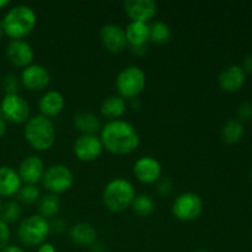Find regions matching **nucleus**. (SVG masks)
<instances>
[{"label":"nucleus","mask_w":252,"mask_h":252,"mask_svg":"<svg viewBox=\"0 0 252 252\" xmlns=\"http://www.w3.org/2000/svg\"><path fill=\"white\" fill-rule=\"evenodd\" d=\"M103 148L116 155H127L139 147L140 138L134 126L123 120L108 121L101 128Z\"/></svg>","instance_id":"f257e3e1"},{"label":"nucleus","mask_w":252,"mask_h":252,"mask_svg":"<svg viewBox=\"0 0 252 252\" xmlns=\"http://www.w3.org/2000/svg\"><path fill=\"white\" fill-rule=\"evenodd\" d=\"M4 34L11 39H22L29 36L37 25L36 12L27 5H16L11 7L0 22Z\"/></svg>","instance_id":"f03ea898"},{"label":"nucleus","mask_w":252,"mask_h":252,"mask_svg":"<svg viewBox=\"0 0 252 252\" xmlns=\"http://www.w3.org/2000/svg\"><path fill=\"white\" fill-rule=\"evenodd\" d=\"M26 142L37 152H44L53 147L56 142V128L51 118L42 115L29 118L24 128Z\"/></svg>","instance_id":"7ed1b4c3"},{"label":"nucleus","mask_w":252,"mask_h":252,"mask_svg":"<svg viewBox=\"0 0 252 252\" xmlns=\"http://www.w3.org/2000/svg\"><path fill=\"white\" fill-rule=\"evenodd\" d=\"M135 196L137 194L132 182L122 177L111 180L105 186L102 193L103 203L108 211L113 213H120L129 208Z\"/></svg>","instance_id":"20e7f679"},{"label":"nucleus","mask_w":252,"mask_h":252,"mask_svg":"<svg viewBox=\"0 0 252 252\" xmlns=\"http://www.w3.org/2000/svg\"><path fill=\"white\" fill-rule=\"evenodd\" d=\"M51 234L48 219L39 214H33L24 219L17 229V236L21 244L26 246H39L46 243Z\"/></svg>","instance_id":"39448f33"},{"label":"nucleus","mask_w":252,"mask_h":252,"mask_svg":"<svg viewBox=\"0 0 252 252\" xmlns=\"http://www.w3.org/2000/svg\"><path fill=\"white\" fill-rule=\"evenodd\" d=\"M147 76L144 70L137 65H129L120 71L116 78V89L122 98L134 100L144 90Z\"/></svg>","instance_id":"423d86ee"},{"label":"nucleus","mask_w":252,"mask_h":252,"mask_svg":"<svg viewBox=\"0 0 252 252\" xmlns=\"http://www.w3.org/2000/svg\"><path fill=\"white\" fill-rule=\"evenodd\" d=\"M74 184V174L63 164L51 165L44 170L42 185L47 191L53 194L63 193L70 189Z\"/></svg>","instance_id":"0eeeda50"},{"label":"nucleus","mask_w":252,"mask_h":252,"mask_svg":"<svg viewBox=\"0 0 252 252\" xmlns=\"http://www.w3.org/2000/svg\"><path fill=\"white\" fill-rule=\"evenodd\" d=\"M172 214L181 221L196 220L203 211V201L193 192L179 194L172 203Z\"/></svg>","instance_id":"6e6552de"},{"label":"nucleus","mask_w":252,"mask_h":252,"mask_svg":"<svg viewBox=\"0 0 252 252\" xmlns=\"http://www.w3.org/2000/svg\"><path fill=\"white\" fill-rule=\"evenodd\" d=\"M0 113L11 123H26L30 118V106L19 94L5 95L0 103Z\"/></svg>","instance_id":"1a4fd4ad"},{"label":"nucleus","mask_w":252,"mask_h":252,"mask_svg":"<svg viewBox=\"0 0 252 252\" xmlns=\"http://www.w3.org/2000/svg\"><path fill=\"white\" fill-rule=\"evenodd\" d=\"M103 145L96 134H80L74 142V154L81 161H94L101 155Z\"/></svg>","instance_id":"9d476101"},{"label":"nucleus","mask_w":252,"mask_h":252,"mask_svg":"<svg viewBox=\"0 0 252 252\" xmlns=\"http://www.w3.org/2000/svg\"><path fill=\"white\" fill-rule=\"evenodd\" d=\"M100 38L102 46L112 53H121L128 46L126 31L117 24H107L101 29Z\"/></svg>","instance_id":"9b49d317"},{"label":"nucleus","mask_w":252,"mask_h":252,"mask_svg":"<svg viewBox=\"0 0 252 252\" xmlns=\"http://www.w3.org/2000/svg\"><path fill=\"white\" fill-rule=\"evenodd\" d=\"M20 80L27 90L41 91L48 86L49 81H51V75L43 65L31 64V65L24 68Z\"/></svg>","instance_id":"f8f14e48"},{"label":"nucleus","mask_w":252,"mask_h":252,"mask_svg":"<svg viewBox=\"0 0 252 252\" xmlns=\"http://www.w3.org/2000/svg\"><path fill=\"white\" fill-rule=\"evenodd\" d=\"M6 57L12 65L26 68L33 61V49L24 39H11L6 46Z\"/></svg>","instance_id":"ddd939ff"},{"label":"nucleus","mask_w":252,"mask_h":252,"mask_svg":"<svg viewBox=\"0 0 252 252\" xmlns=\"http://www.w3.org/2000/svg\"><path fill=\"white\" fill-rule=\"evenodd\" d=\"M133 174L143 184H154L161 176V165L155 158L142 157L133 165Z\"/></svg>","instance_id":"4468645a"},{"label":"nucleus","mask_w":252,"mask_h":252,"mask_svg":"<svg viewBox=\"0 0 252 252\" xmlns=\"http://www.w3.org/2000/svg\"><path fill=\"white\" fill-rule=\"evenodd\" d=\"M123 7L132 21L144 24L157 15L158 9L157 4L153 0H126L123 2Z\"/></svg>","instance_id":"2eb2a0df"},{"label":"nucleus","mask_w":252,"mask_h":252,"mask_svg":"<svg viewBox=\"0 0 252 252\" xmlns=\"http://www.w3.org/2000/svg\"><path fill=\"white\" fill-rule=\"evenodd\" d=\"M44 170L43 161L36 155H30L21 161L17 174L25 185H36L42 181Z\"/></svg>","instance_id":"dca6fc26"},{"label":"nucleus","mask_w":252,"mask_h":252,"mask_svg":"<svg viewBox=\"0 0 252 252\" xmlns=\"http://www.w3.org/2000/svg\"><path fill=\"white\" fill-rule=\"evenodd\" d=\"M246 74L240 65H230L221 70L218 76L219 86L225 93H235L245 84Z\"/></svg>","instance_id":"f3484780"},{"label":"nucleus","mask_w":252,"mask_h":252,"mask_svg":"<svg viewBox=\"0 0 252 252\" xmlns=\"http://www.w3.org/2000/svg\"><path fill=\"white\" fill-rule=\"evenodd\" d=\"M69 239L79 246H93L97 241V231L91 224L81 221L69 229Z\"/></svg>","instance_id":"a211bd4d"},{"label":"nucleus","mask_w":252,"mask_h":252,"mask_svg":"<svg viewBox=\"0 0 252 252\" xmlns=\"http://www.w3.org/2000/svg\"><path fill=\"white\" fill-rule=\"evenodd\" d=\"M64 106H65L64 96L59 91L56 90L48 91V93L44 94L38 102L41 115L48 118L58 116L64 110Z\"/></svg>","instance_id":"6ab92c4d"},{"label":"nucleus","mask_w":252,"mask_h":252,"mask_svg":"<svg viewBox=\"0 0 252 252\" xmlns=\"http://www.w3.org/2000/svg\"><path fill=\"white\" fill-rule=\"evenodd\" d=\"M21 186L22 181L16 170L10 166H0V197L15 196Z\"/></svg>","instance_id":"aec40b11"},{"label":"nucleus","mask_w":252,"mask_h":252,"mask_svg":"<svg viewBox=\"0 0 252 252\" xmlns=\"http://www.w3.org/2000/svg\"><path fill=\"white\" fill-rule=\"evenodd\" d=\"M125 31L130 48L147 46L148 41H149V25L144 24V22L130 21Z\"/></svg>","instance_id":"412c9836"},{"label":"nucleus","mask_w":252,"mask_h":252,"mask_svg":"<svg viewBox=\"0 0 252 252\" xmlns=\"http://www.w3.org/2000/svg\"><path fill=\"white\" fill-rule=\"evenodd\" d=\"M100 110L102 116L110 121H115L125 115L127 111V103L120 95H112L102 101Z\"/></svg>","instance_id":"4be33fe9"},{"label":"nucleus","mask_w":252,"mask_h":252,"mask_svg":"<svg viewBox=\"0 0 252 252\" xmlns=\"http://www.w3.org/2000/svg\"><path fill=\"white\" fill-rule=\"evenodd\" d=\"M74 126L81 134H96L100 130L101 123L96 115L91 112H79L74 116Z\"/></svg>","instance_id":"5701e85b"},{"label":"nucleus","mask_w":252,"mask_h":252,"mask_svg":"<svg viewBox=\"0 0 252 252\" xmlns=\"http://www.w3.org/2000/svg\"><path fill=\"white\" fill-rule=\"evenodd\" d=\"M61 211V199L57 194H44L38 201V214L43 218H56Z\"/></svg>","instance_id":"b1692460"},{"label":"nucleus","mask_w":252,"mask_h":252,"mask_svg":"<svg viewBox=\"0 0 252 252\" xmlns=\"http://www.w3.org/2000/svg\"><path fill=\"white\" fill-rule=\"evenodd\" d=\"M244 137L243 123L238 120L226 121L225 125L221 128V139L226 144H236Z\"/></svg>","instance_id":"393cba45"},{"label":"nucleus","mask_w":252,"mask_h":252,"mask_svg":"<svg viewBox=\"0 0 252 252\" xmlns=\"http://www.w3.org/2000/svg\"><path fill=\"white\" fill-rule=\"evenodd\" d=\"M132 209L138 217H149L155 212L157 204L149 194H138L132 202Z\"/></svg>","instance_id":"a878e982"},{"label":"nucleus","mask_w":252,"mask_h":252,"mask_svg":"<svg viewBox=\"0 0 252 252\" xmlns=\"http://www.w3.org/2000/svg\"><path fill=\"white\" fill-rule=\"evenodd\" d=\"M171 37V30L165 22L155 21L149 25V41L157 44H165Z\"/></svg>","instance_id":"bb28decb"},{"label":"nucleus","mask_w":252,"mask_h":252,"mask_svg":"<svg viewBox=\"0 0 252 252\" xmlns=\"http://www.w3.org/2000/svg\"><path fill=\"white\" fill-rule=\"evenodd\" d=\"M22 213L21 206L17 201H9L5 203L1 208L0 213V219L9 225L10 223H15L20 219Z\"/></svg>","instance_id":"cd10ccee"},{"label":"nucleus","mask_w":252,"mask_h":252,"mask_svg":"<svg viewBox=\"0 0 252 252\" xmlns=\"http://www.w3.org/2000/svg\"><path fill=\"white\" fill-rule=\"evenodd\" d=\"M41 198V192L36 185H24L17 192V199L24 204L38 203Z\"/></svg>","instance_id":"c85d7f7f"},{"label":"nucleus","mask_w":252,"mask_h":252,"mask_svg":"<svg viewBox=\"0 0 252 252\" xmlns=\"http://www.w3.org/2000/svg\"><path fill=\"white\" fill-rule=\"evenodd\" d=\"M1 88L5 91V95H14L17 94L20 88V80L14 74H7L2 78Z\"/></svg>","instance_id":"c756f323"},{"label":"nucleus","mask_w":252,"mask_h":252,"mask_svg":"<svg viewBox=\"0 0 252 252\" xmlns=\"http://www.w3.org/2000/svg\"><path fill=\"white\" fill-rule=\"evenodd\" d=\"M10 236H11V231H10L9 225L0 219V251L9 246Z\"/></svg>","instance_id":"7c9ffc66"},{"label":"nucleus","mask_w":252,"mask_h":252,"mask_svg":"<svg viewBox=\"0 0 252 252\" xmlns=\"http://www.w3.org/2000/svg\"><path fill=\"white\" fill-rule=\"evenodd\" d=\"M158 192H159L161 196H167V194L171 193L172 191V182L170 179H161L158 182L157 186Z\"/></svg>","instance_id":"2f4dec72"},{"label":"nucleus","mask_w":252,"mask_h":252,"mask_svg":"<svg viewBox=\"0 0 252 252\" xmlns=\"http://www.w3.org/2000/svg\"><path fill=\"white\" fill-rule=\"evenodd\" d=\"M238 116L241 121H248L252 118V105L249 102H244L243 105L239 107Z\"/></svg>","instance_id":"473e14b6"},{"label":"nucleus","mask_w":252,"mask_h":252,"mask_svg":"<svg viewBox=\"0 0 252 252\" xmlns=\"http://www.w3.org/2000/svg\"><path fill=\"white\" fill-rule=\"evenodd\" d=\"M49 228H51V231L53 233H63L66 229V223L61 218H54L53 220L49 221Z\"/></svg>","instance_id":"72a5a7b5"},{"label":"nucleus","mask_w":252,"mask_h":252,"mask_svg":"<svg viewBox=\"0 0 252 252\" xmlns=\"http://www.w3.org/2000/svg\"><path fill=\"white\" fill-rule=\"evenodd\" d=\"M241 68L244 69L245 74H252V54H249V56L245 57V59H244V65Z\"/></svg>","instance_id":"f704fd0d"},{"label":"nucleus","mask_w":252,"mask_h":252,"mask_svg":"<svg viewBox=\"0 0 252 252\" xmlns=\"http://www.w3.org/2000/svg\"><path fill=\"white\" fill-rule=\"evenodd\" d=\"M37 252H56V248H54L52 244L44 243V244H42V245H39L38 251Z\"/></svg>","instance_id":"c9c22d12"},{"label":"nucleus","mask_w":252,"mask_h":252,"mask_svg":"<svg viewBox=\"0 0 252 252\" xmlns=\"http://www.w3.org/2000/svg\"><path fill=\"white\" fill-rule=\"evenodd\" d=\"M91 252H108V250L103 244L96 241V243L91 246Z\"/></svg>","instance_id":"e433bc0d"},{"label":"nucleus","mask_w":252,"mask_h":252,"mask_svg":"<svg viewBox=\"0 0 252 252\" xmlns=\"http://www.w3.org/2000/svg\"><path fill=\"white\" fill-rule=\"evenodd\" d=\"M0 252H26V251H25L24 249L20 248V246L9 245V246H6V248H5L4 250H1Z\"/></svg>","instance_id":"4c0bfd02"},{"label":"nucleus","mask_w":252,"mask_h":252,"mask_svg":"<svg viewBox=\"0 0 252 252\" xmlns=\"http://www.w3.org/2000/svg\"><path fill=\"white\" fill-rule=\"evenodd\" d=\"M5 132H6V121L4 120V117L0 113V138L5 134Z\"/></svg>","instance_id":"58836bf2"},{"label":"nucleus","mask_w":252,"mask_h":252,"mask_svg":"<svg viewBox=\"0 0 252 252\" xmlns=\"http://www.w3.org/2000/svg\"><path fill=\"white\" fill-rule=\"evenodd\" d=\"M9 4H10L9 0H0V9H2V7L7 6V5H9Z\"/></svg>","instance_id":"ea45409f"},{"label":"nucleus","mask_w":252,"mask_h":252,"mask_svg":"<svg viewBox=\"0 0 252 252\" xmlns=\"http://www.w3.org/2000/svg\"><path fill=\"white\" fill-rule=\"evenodd\" d=\"M2 36H4V31H2V27H1V25H0V39L2 38Z\"/></svg>","instance_id":"a19ab883"},{"label":"nucleus","mask_w":252,"mask_h":252,"mask_svg":"<svg viewBox=\"0 0 252 252\" xmlns=\"http://www.w3.org/2000/svg\"><path fill=\"white\" fill-rule=\"evenodd\" d=\"M1 208H2V203H1V199H0V213H1Z\"/></svg>","instance_id":"79ce46f5"},{"label":"nucleus","mask_w":252,"mask_h":252,"mask_svg":"<svg viewBox=\"0 0 252 252\" xmlns=\"http://www.w3.org/2000/svg\"><path fill=\"white\" fill-rule=\"evenodd\" d=\"M198 252H208V251H204V250H202V251H198Z\"/></svg>","instance_id":"37998d69"}]
</instances>
